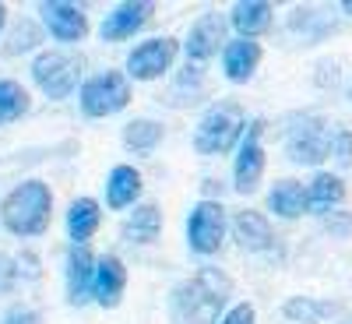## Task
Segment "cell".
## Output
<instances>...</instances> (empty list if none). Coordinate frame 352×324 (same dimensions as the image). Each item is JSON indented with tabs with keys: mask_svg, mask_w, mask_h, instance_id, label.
Instances as JSON below:
<instances>
[{
	"mask_svg": "<svg viewBox=\"0 0 352 324\" xmlns=\"http://www.w3.org/2000/svg\"><path fill=\"white\" fill-rule=\"evenodd\" d=\"M232 292V279L219 268H201L169 292L173 324H222V310Z\"/></svg>",
	"mask_w": 352,
	"mask_h": 324,
	"instance_id": "6da1fadb",
	"label": "cell"
},
{
	"mask_svg": "<svg viewBox=\"0 0 352 324\" xmlns=\"http://www.w3.org/2000/svg\"><path fill=\"white\" fill-rule=\"evenodd\" d=\"M50 215H53V191L43 180L18 184L0 204V219H4V226L14 237H39V233H46Z\"/></svg>",
	"mask_w": 352,
	"mask_h": 324,
	"instance_id": "7a4b0ae2",
	"label": "cell"
},
{
	"mask_svg": "<svg viewBox=\"0 0 352 324\" xmlns=\"http://www.w3.org/2000/svg\"><path fill=\"white\" fill-rule=\"evenodd\" d=\"M247 113L240 102L222 99L215 106L204 109V116L197 120L194 131V149L201 155H226L232 149H240V141L247 138Z\"/></svg>",
	"mask_w": 352,
	"mask_h": 324,
	"instance_id": "3957f363",
	"label": "cell"
},
{
	"mask_svg": "<svg viewBox=\"0 0 352 324\" xmlns=\"http://www.w3.org/2000/svg\"><path fill=\"white\" fill-rule=\"evenodd\" d=\"M331 138L335 131L328 127L324 116L307 113L285 134V155L296 166H320L324 159H331Z\"/></svg>",
	"mask_w": 352,
	"mask_h": 324,
	"instance_id": "277c9868",
	"label": "cell"
},
{
	"mask_svg": "<svg viewBox=\"0 0 352 324\" xmlns=\"http://www.w3.org/2000/svg\"><path fill=\"white\" fill-rule=\"evenodd\" d=\"M78 99H81V113L92 116V120H99V116H113V113H120L131 102V81L120 71H102V74L88 78L81 85Z\"/></svg>",
	"mask_w": 352,
	"mask_h": 324,
	"instance_id": "5b68a950",
	"label": "cell"
},
{
	"mask_svg": "<svg viewBox=\"0 0 352 324\" xmlns=\"http://www.w3.org/2000/svg\"><path fill=\"white\" fill-rule=\"evenodd\" d=\"M81 78V64L64 50H46L32 61V81L50 99H67Z\"/></svg>",
	"mask_w": 352,
	"mask_h": 324,
	"instance_id": "8992f818",
	"label": "cell"
},
{
	"mask_svg": "<svg viewBox=\"0 0 352 324\" xmlns=\"http://www.w3.org/2000/svg\"><path fill=\"white\" fill-rule=\"evenodd\" d=\"M222 240H226V208L212 197L197 201L187 215V247L201 257H212L219 254Z\"/></svg>",
	"mask_w": 352,
	"mask_h": 324,
	"instance_id": "52a82bcc",
	"label": "cell"
},
{
	"mask_svg": "<svg viewBox=\"0 0 352 324\" xmlns=\"http://www.w3.org/2000/svg\"><path fill=\"white\" fill-rule=\"evenodd\" d=\"M264 120H250L247 138L240 141L236 149V162H232V191L236 194H254L261 187V176H264Z\"/></svg>",
	"mask_w": 352,
	"mask_h": 324,
	"instance_id": "ba28073f",
	"label": "cell"
},
{
	"mask_svg": "<svg viewBox=\"0 0 352 324\" xmlns=\"http://www.w3.org/2000/svg\"><path fill=\"white\" fill-rule=\"evenodd\" d=\"M176 61V39L173 36H155V39H144L127 53V74L134 81H155L162 78Z\"/></svg>",
	"mask_w": 352,
	"mask_h": 324,
	"instance_id": "9c48e42d",
	"label": "cell"
},
{
	"mask_svg": "<svg viewBox=\"0 0 352 324\" xmlns=\"http://www.w3.org/2000/svg\"><path fill=\"white\" fill-rule=\"evenodd\" d=\"M39 14H43L46 32L56 43H81L88 36V14L78 4H67V0H43Z\"/></svg>",
	"mask_w": 352,
	"mask_h": 324,
	"instance_id": "30bf717a",
	"label": "cell"
},
{
	"mask_svg": "<svg viewBox=\"0 0 352 324\" xmlns=\"http://www.w3.org/2000/svg\"><path fill=\"white\" fill-rule=\"evenodd\" d=\"M226 43H229V39H226V18L215 14V11H204V14L190 25L184 50H187V61L204 64V61H212L219 50H226Z\"/></svg>",
	"mask_w": 352,
	"mask_h": 324,
	"instance_id": "8fae6325",
	"label": "cell"
},
{
	"mask_svg": "<svg viewBox=\"0 0 352 324\" xmlns=\"http://www.w3.org/2000/svg\"><path fill=\"white\" fill-rule=\"evenodd\" d=\"M96 264L99 257H92L85 244H71L67 250V300L74 307H85L96 292Z\"/></svg>",
	"mask_w": 352,
	"mask_h": 324,
	"instance_id": "7c38bea8",
	"label": "cell"
},
{
	"mask_svg": "<svg viewBox=\"0 0 352 324\" xmlns=\"http://www.w3.org/2000/svg\"><path fill=\"white\" fill-rule=\"evenodd\" d=\"M152 11H155V8H152V4H144V0H127V4H116V8L102 18V25H99L102 43L131 39L134 32H141V28L148 25Z\"/></svg>",
	"mask_w": 352,
	"mask_h": 324,
	"instance_id": "4fadbf2b",
	"label": "cell"
},
{
	"mask_svg": "<svg viewBox=\"0 0 352 324\" xmlns=\"http://www.w3.org/2000/svg\"><path fill=\"white\" fill-rule=\"evenodd\" d=\"M229 229H232V240L240 244V250H247V254H268V250H275V229H272V222L264 219L261 212H236L232 215V222H229Z\"/></svg>",
	"mask_w": 352,
	"mask_h": 324,
	"instance_id": "5bb4252c",
	"label": "cell"
},
{
	"mask_svg": "<svg viewBox=\"0 0 352 324\" xmlns=\"http://www.w3.org/2000/svg\"><path fill=\"white\" fill-rule=\"evenodd\" d=\"M124 289H127V268H124V261L116 257V254H102L99 264H96V292H92V300L99 307L113 310V307H120Z\"/></svg>",
	"mask_w": 352,
	"mask_h": 324,
	"instance_id": "9a60e30c",
	"label": "cell"
},
{
	"mask_svg": "<svg viewBox=\"0 0 352 324\" xmlns=\"http://www.w3.org/2000/svg\"><path fill=\"white\" fill-rule=\"evenodd\" d=\"M261 64V43L257 39H229L226 50H222V74L232 81V85H247L254 78Z\"/></svg>",
	"mask_w": 352,
	"mask_h": 324,
	"instance_id": "2e32d148",
	"label": "cell"
},
{
	"mask_svg": "<svg viewBox=\"0 0 352 324\" xmlns=\"http://www.w3.org/2000/svg\"><path fill=\"white\" fill-rule=\"evenodd\" d=\"M342 201H345V180L338 173L317 169L314 180L307 184V212L310 215H331Z\"/></svg>",
	"mask_w": 352,
	"mask_h": 324,
	"instance_id": "e0dca14e",
	"label": "cell"
},
{
	"mask_svg": "<svg viewBox=\"0 0 352 324\" xmlns=\"http://www.w3.org/2000/svg\"><path fill=\"white\" fill-rule=\"evenodd\" d=\"M272 14L275 8L264 4V0H240V4H232L229 25L240 32V39H257L261 32L272 28Z\"/></svg>",
	"mask_w": 352,
	"mask_h": 324,
	"instance_id": "ac0fdd59",
	"label": "cell"
},
{
	"mask_svg": "<svg viewBox=\"0 0 352 324\" xmlns=\"http://www.w3.org/2000/svg\"><path fill=\"white\" fill-rule=\"evenodd\" d=\"M138 197H141V173L127 162L113 166L106 176V204L120 212V208H131Z\"/></svg>",
	"mask_w": 352,
	"mask_h": 324,
	"instance_id": "d6986e66",
	"label": "cell"
},
{
	"mask_svg": "<svg viewBox=\"0 0 352 324\" xmlns=\"http://www.w3.org/2000/svg\"><path fill=\"white\" fill-rule=\"evenodd\" d=\"M268 212L278 219H300L307 215V187L300 180H278L268 191Z\"/></svg>",
	"mask_w": 352,
	"mask_h": 324,
	"instance_id": "ffe728a7",
	"label": "cell"
},
{
	"mask_svg": "<svg viewBox=\"0 0 352 324\" xmlns=\"http://www.w3.org/2000/svg\"><path fill=\"white\" fill-rule=\"evenodd\" d=\"M159 233H162V212L152 201L138 204L131 212V219L124 222V240L127 244H152V240H159Z\"/></svg>",
	"mask_w": 352,
	"mask_h": 324,
	"instance_id": "44dd1931",
	"label": "cell"
},
{
	"mask_svg": "<svg viewBox=\"0 0 352 324\" xmlns=\"http://www.w3.org/2000/svg\"><path fill=\"white\" fill-rule=\"evenodd\" d=\"M99 222H102V212H99L96 197H74L71 201V208H67V237L74 244H85L99 229Z\"/></svg>",
	"mask_w": 352,
	"mask_h": 324,
	"instance_id": "7402d4cb",
	"label": "cell"
},
{
	"mask_svg": "<svg viewBox=\"0 0 352 324\" xmlns=\"http://www.w3.org/2000/svg\"><path fill=\"white\" fill-rule=\"evenodd\" d=\"M159 141H162V124L159 120H148V116H138V120H131L124 127V149H131L138 155L155 152Z\"/></svg>",
	"mask_w": 352,
	"mask_h": 324,
	"instance_id": "603a6c76",
	"label": "cell"
},
{
	"mask_svg": "<svg viewBox=\"0 0 352 324\" xmlns=\"http://www.w3.org/2000/svg\"><path fill=\"white\" fill-rule=\"evenodd\" d=\"M282 314L296 324H320L328 314H335V303L317 300V296H289L282 303Z\"/></svg>",
	"mask_w": 352,
	"mask_h": 324,
	"instance_id": "cb8c5ba5",
	"label": "cell"
},
{
	"mask_svg": "<svg viewBox=\"0 0 352 324\" xmlns=\"http://www.w3.org/2000/svg\"><path fill=\"white\" fill-rule=\"evenodd\" d=\"M28 106H32V99H28V92L18 81H0V127L11 120H21Z\"/></svg>",
	"mask_w": 352,
	"mask_h": 324,
	"instance_id": "d4e9b609",
	"label": "cell"
},
{
	"mask_svg": "<svg viewBox=\"0 0 352 324\" xmlns=\"http://www.w3.org/2000/svg\"><path fill=\"white\" fill-rule=\"evenodd\" d=\"M43 43V32L36 28V21H21L14 32L8 36V46H4V53L8 56H18V53H28V50H36Z\"/></svg>",
	"mask_w": 352,
	"mask_h": 324,
	"instance_id": "484cf974",
	"label": "cell"
},
{
	"mask_svg": "<svg viewBox=\"0 0 352 324\" xmlns=\"http://www.w3.org/2000/svg\"><path fill=\"white\" fill-rule=\"evenodd\" d=\"M331 159H335L338 166H349V162H352V131H349V127H335Z\"/></svg>",
	"mask_w": 352,
	"mask_h": 324,
	"instance_id": "4316f807",
	"label": "cell"
},
{
	"mask_svg": "<svg viewBox=\"0 0 352 324\" xmlns=\"http://www.w3.org/2000/svg\"><path fill=\"white\" fill-rule=\"evenodd\" d=\"M18 275H21V272H18V261H14V257H8V254H0V296L14 289Z\"/></svg>",
	"mask_w": 352,
	"mask_h": 324,
	"instance_id": "83f0119b",
	"label": "cell"
},
{
	"mask_svg": "<svg viewBox=\"0 0 352 324\" xmlns=\"http://www.w3.org/2000/svg\"><path fill=\"white\" fill-rule=\"evenodd\" d=\"M222 324H257V310L254 303H236V307H229Z\"/></svg>",
	"mask_w": 352,
	"mask_h": 324,
	"instance_id": "f1b7e54d",
	"label": "cell"
},
{
	"mask_svg": "<svg viewBox=\"0 0 352 324\" xmlns=\"http://www.w3.org/2000/svg\"><path fill=\"white\" fill-rule=\"evenodd\" d=\"M0 324H39V314L28 310V307H11Z\"/></svg>",
	"mask_w": 352,
	"mask_h": 324,
	"instance_id": "f546056e",
	"label": "cell"
},
{
	"mask_svg": "<svg viewBox=\"0 0 352 324\" xmlns=\"http://www.w3.org/2000/svg\"><path fill=\"white\" fill-rule=\"evenodd\" d=\"M4 21H8V8L0 4V32H4Z\"/></svg>",
	"mask_w": 352,
	"mask_h": 324,
	"instance_id": "4dcf8cb0",
	"label": "cell"
},
{
	"mask_svg": "<svg viewBox=\"0 0 352 324\" xmlns=\"http://www.w3.org/2000/svg\"><path fill=\"white\" fill-rule=\"evenodd\" d=\"M342 11H345V14H352V0H345V4H342Z\"/></svg>",
	"mask_w": 352,
	"mask_h": 324,
	"instance_id": "1f68e13d",
	"label": "cell"
},
{
	"mask_svg": "<svg viewBox=\"0 0 352 324\" xmlns=\"http://www.w3.org/2000/svg\"><path fill=\"white\" fill-rule=\"evenodd\" d=\"M349 102H352V88H349Z\"/></svg>",
	"mask_w": 352,
	"mask_h": 324,
	"instance_id": "d6a6232c",
	"label": "cell"
}]
</instances>
